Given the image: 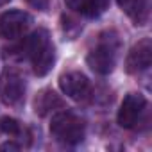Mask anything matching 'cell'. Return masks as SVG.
Listing matches in <instances>:
<instances>
[{
  "label": "cell",
  "mask_w": 152,
  "mask_h": 152,
  "mask_svg": "<svg viewBox=\"0 0 152 152\" xmlns=\"http://www.w3.org/2000/svg\"><path fill=\"white\" fill-rule=\"evenodd\" d=\"M116 50H118V47L111 39L109 41H100L95 48L90 50V54L86 57V63L93 72H97L100 75H107L116 66V57H118Z\"/></svg>",
  "instance_id": "3957f363"
},
{
  "label": "cell",
  "mask_w": 152,
  "mask_h": 152,
  "mask_svg": "<svg viewBox=\"0 0 152 152\" xmlns=\"http://www.w3.org/2000/svg\"><path fill=\"white\" fill-rule=\"evenodd\" d=\"M50 132L57 141H61L64 145H77L84 140L86 125H84V120L75 113L59 111L52 116Z\"/></svg>",
  "instance_id": "7a4b0ae2"
},
{
  "label": "cell",
  "mask_w": 152,
  "mask_h": 152,
  "mask_svg": "<svg viewBox=\"0 0 152 152\" xmlns=\"http://www.w3.org/2000/svg\"><path fill=\"white\" fill-rule=\"evenodd\" d=\"M64 4L75 13H81L88 18H97L106 13L109 0H64Z\"/></svg>",
  "instance_id": "30bf717a"
},
{
  "label": "cell",
  "mask_w": 152,
  "mask_h": 152,
  "mask_svg": "<svg viewBox=\"0 0 152 152\" xmlns=\"http://www.w3.org/2000/svg\"><path fill=\"white\" fill-rule=\"evenodd\" d=\"M152 63V41L148 38L138 41L125 59V70L129 73H140L147 70Z\"/></svg>",
  "instance_id": "ba28073f"
},
{
  "label": "cell",
  "mask_w": 152,
  "mask_h": 152,
  "mask_svg": "<svg viewBox=\"0 0 152 152\" xmlns=\"http://www.w3.org/2000/svg\"><path fill=\"white\" fill-rule=\"evenodd\" d=\"M7 2H11V0H0V6H6Z\"/></svg>",
  "instance_id": "9a60e30c"
},
{
  "label": "cell",
  "mask_w": 152,
  "mask_h": 152,
  "mask_svg": "<svg viewBox=\"0 0 152 152\" xmlns=\"http://www.w3.org/2000/svg\"><path fill=\"white\" fill-rule=\"evenodd\" d=\"M0 150H20V145L15 143V141H7V143L0 145Z\"/></svg>",
  "instance_id": "5bb4252c"
},
{
  "label": "cell",
  "mask_w": 152,
  "mask_h": 152,
  "mask_svg": "<svg viewBox=\"0 0 152 152\" xmlns=\"http://www.w3.org/2000/svg\"><path fill=\"white\" fill-rule=\"evenodd\" d=\"M145 107H147V100L141 93H129L120 104L118 116H116L118 125L124 127V129L136 127V124L140 122Z\"/></svg>",
  "instance_id": "8992f818"
},
{
  "label": "cell",
  "mask_w": 152,
  "mask_h": 152,
  "mask_svg": "<svg viewBox=\"0 0 152 152\" xmlns=\"http://www.w3.org/2000/svg\"><path fill=\"white\" fill-rule=\"evenodd\" d=\"M0 132H4L7 136H18L22 132V125L15 118L4 116V118H0Z\"/></svg>",
  "instance_id": "7c38bea8"
},
{
  "label": "cell",
  "mask_w": 152,
  "mask_h": 152,
  "mask_svg": "<svg viewBox=\"0 0 152 152\" xmlns=\"http://www.w3.org/2000/svg\"><path fill=\"white\" fill-rule=\"evenodd\" d=\"M32 23V18L25 11H6L0 16V36L6 39H18L22 38Z\"/></svg>",
  "instance_id": "277c9868"
},
{
  "label": "cell",
  "mask_w": 152,
  "mask_h": 152,
  "mask_svg": "<svg viewBox=\"0 0 152 152\" xmlns=\"http://www.w3.org/2000/svg\"><path fill=\"white\" fill-rule=\"evenodd\" d=\"M25 54L32 63L34 73L39 75V77L47 75L56 63V50L50 41L48 31H45V29L34 31L25 39Z\"/></svg>",
  "instance_id": "6da1fadb"
},
{
  "label": "cell",
  "mask_w": 152,
  "mask_h": 152,
  "mask_svg": "<svg viewBox=\"0 0 152 152\" xmlns=\"http://www.w3.org/2000/svg\"><path fill=\"white\" fill-rule=\"evenodd\" d=\"M120 9L136 23L143 25L148 20V9H150V0H116Z\"/></svg>",
  "instance_id": "9c48e42d"
},
{
  "label": "cell",
  "mask_w": 152,
  "mask_h": 152,
  "mask_svg": "<svg viewBox=\"0 0 152 152\" xmlns=\"http://www.w3.org/2000/svg\"><path fill=\"white\" fill-rule=\"evenodd\" d=\"M27 2L34 7V9H39V11H45L48 7V0H27Z\"/></svg>",
  "instance_id": "4fadbf2b"
},
{
  "label": "cell",
  "mask_w": 152,
  "mask_h": 152,
  "mask_svg": "<svg viewBox=\"0 0 152 152\" xmlns=\"http://www.w3.org/2000/svg\"><path fill=\"white\" fill-rule=\"evenodd\" d=\"M0 97L7 106H18L25 99V83L16 70H4L2 79H0Z\"/></svg>",
  "instance_id": "5b68a950"
},
{
  "label": "cell",
  "mask_w": 152,
  "mask_h": 152,
  "mask_svg": "<svg viewBox=\"0 0 152 152\" xmlns=\"http://www.w3.org/2000/svg\"><path fill=\"white\" fill-rule=\"evenodd\" d=\"M59 88L61 91L72 99V100H86L90 91H91V86H90V81L84 73L81 72H68V73H63L59 77Z\"/></svg>",
  "instance_id": "52a82bcc"
},
{
  "label": "cell",
  "mask_w": 152,
  "mask_h": 152,
  "mask_svg": "<svg viewBox=\"0 0 152 152\" xmlns=\"http://www.w3.org/2000/svg\"><path fill=\"white\" fill-rule=\"evenodd\" d=\"M56 106H63V102H61V99L52 91V90H43L38 97H36V100H34V109H36V113H39V115H47L50 109H54Z\"/></svg>",
  "instance_id": "8fae6325"
}]
</instances>
